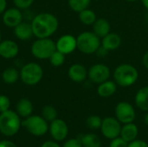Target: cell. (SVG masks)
I'll return each instance as SVG.
<instances>
[{"label": "cell", "mask_w": 148, "mask_h": 147, "mask_svg": "<svg viewBox=\"0 0 148 147\" xmlns=\"http://www.w3.org/2000/svg\"><path fill=\"white\" fill-rule=\"evenodd\" d=\"M6 8H7V0H0V15L3 13Z\"/></svg>", "instance_id": "obj_38"}, {"label": "cell", "mask_w": 148, "mask_h": 147, "mask_svg": "<svg viewBox=\"0 0 148 147\" xmlns=\"http://www.w3.org/2000/svg\"><path fill=\"white\" fill-rule=\"evenodd\" d=\"M101 131L105 138L108 139H114L121 135V122L116 118L106 117L102 120Z\"/></svg>", "instance_id": "obj_9"}, {"label": "cell", "mask_w": 148, "mask_h": 147, "mask_svg": "<svg viewBox=\"0 0 148 147\" xmlns=\"http://www.w3.org/2000/svg\"><path fill=\"white\" fill-rule=\"evenodd\" d=\"M41 147H61L55 141H46L44 142Z\"/></svg>", "instance_id": "obj_37"}, {"label": "cell", "mask_w": 148, "mask_h": 147, "mask_svg": "<svg viewBox=\"0 0 148 147\" xmlns=\"http://www.w3.org/2000/svg\"><path fill=\"white\" fill-rule=\"evenodd\" d=\"M49 62L53 67H61L63 65V63L65 62V55L62 54V52L56 50L51 56L49 57Z\"/></svg>", "instance_id": "obj_28"}, {"label": "cell", "mask_w": 148, "mask_h": 147, "mask_svg": "<svg viewBox=\"0 0 148 147\" xmlns=\"http://www.w3.org/2000/svg\"><path fill=\"white\" fill-rule=\"evenodd\" d=\"M43 77V69L36 62H28L20 70V79L27 86L38 84Z\"/></svg>", "instance_id": "obj_5"}, {"label": "cell", "mask_w": 148, "mask_h": 147, "mask_svg": "<svg viewBox=\"0 0 148 147\" xmlns=\"http://www.w3.org/2000/svg\"><path fill=\"white\" fill-rule=\"evenodd\" d=\"M15 7L21 10H28L35 2V0H12Z\"/></svg>", "instance_id": "obj_30"}, {"label": "cell", "mask_w": 148, "mask_h": 147, "mask_svg": "<svg viewBox=\"0 0 148 147\" xmlns=\"http://www.w3.org/2000/svg\"><path fill=\"white\" fill-rule=\"evenodd\" d=\"M140 1H141L143 6L146 8V10L148 11V0H140Z\"/></svg>", "instance_id": "obj_40"}, {"label": "cell", "mask_w": 148, "mask_h": 147, "mask_svg": "<svg viewBox=\"0 0 148 147\" xmlns=\"http://www.w3.org/2000/svg\"><path fill=\"white\" fill-rule=\"evenodd\" d=\"M42 117L49 122H51L57 119V111L56 109L51 105H46L43 107L42 110Z\"/></svg>", "instance_id": "obj_27"}, {"label": "cell", "mask_w": 148, "mask_h": 147, "mask_svg": "<svg viewBox=\"0 0 148 147\" xmlns=\"http://www.w3.org/2000/svg\"><path fill=\"white\" fill-rule=\"evenodd\" d=\"M146 22L147 23V24H148V11H147V15H146Z\"/></svg>", "instance_id": "obj_43"}, {"label": "cell", "mask_w": 148, "mask_h": 147, "mask_svg": "<svg viewBox=\"0 0 148 147\" xmlns=\"http://www.w3.org/2000/svg\"><path fill=\"white\" fill-rule=\"evenodd\" d=\"M91 0H68L69 8L75 12H81L82 10L88 9L90 5Z\"/></svg>", "instance_id": "obj_26"}, {"label": "cell", "mask_w": 148, "mask_h": 147, "mask_svg": "<svg viewBox=\"0 0 148 147\" xmlns=\"http://www.w3.org/2000/svg\"><path fill=\"white\" fill-rule=\"evenodd\" d=\"M139 78L137 68L129 63L119 65L114 71V81L117 86L128 88L136 83Z\"/></svg>", "instance_id": "obj_2"}, {"label": "cell", "mask_w": 148, "mask_h": 147, "mask_svg": "<svg viewBox=\"0 0 148 147\" xmlns=\"http://www.w3.org/2000/svg\"><path fill=\"white\" fill-rule=\"evenodd\" d=\"M15 36L21 41H27L30 39L33 36V29L31 26V23L23 21L16 27L13 28Z\"/></svg>", "instance_id": "obj_16"}, {"label": "cell", "mask_w": 148, "mask_h": 147, "mask_svg": "<svg viewBox=\"0 0 148 147\" xmlns=\"http://www.w3.org/2000/svg\"><path fill=\"white\" fill-rule=\"evenodd\" d=\"M127 2H129V3H134V2H136L138 0H126Z\"/></svg>", "instance_id": "obj_42"}, {"label": "cell", "mask_w": 148, "mask_h": 147, "mask_svg": "<svg viewBox=\"0 0 148 147\" xmlns=\"http://www.w3.org/2000/svg\"><path fill=\"white\" fill-rule=\"evenodd\" d=\"M23 125L29 133L35 136H42L49 130L48 121L42 116L41 117L39 115H30L27 117L23 122Z\"/></svg>", "instance_id": "obj_7"}, {"label": "cell", "mask_w": 148, "mask_h": 147, "mask_svg": "<svg viewBox=\"0 0 148 147\" xmlns=\"http://www.w3.org/2000/svg\"><path fill=\"white\" fill-rule=\"evenodd\" d=\"M10 101L8 96L0 94V113L10 109Z\"/></svg>", "instance_id": "obj_31"}, {"label": "cell", "mask_w": 148, "mask_h": 147, "mask_svg": "<svg viewBox=\"0 0 148 147\" xmlns=\"http://www.w3.org/2000/svg\"><path fill=\"white\" fill-rule=\"evenodd\" d=\"M56 50V42L50 38H37L31 45L30 52L32 55L39 60L49 59L51 55Z\"/></svg>", "instance_id": "obj_6"}, {"label": "cell", "mask_w": 148, "mask_h": 147, "mask_svg": "<svg viewBox=\"0 0 148 147\" xmlns=\"http://www.w3.org/2000/svg\"><path fill=\"white\" fill-rule=\"evenodd\" d=\"M111 75L110 68L102 63H96L90 67L88 70V78L95 84H101L109 80Z\"/></svg>", "instance_id": "obj_8"}, {"label": "cell", "mask_w": 148, "mask_h": 147, "mask_svg": "<svg viewBox=\"0 0 148 147\" xmlns=\"http://www.w3.org/2000/svg\"><path fill=\"white\" fill-rule=\"evenodd\" d=\"M21 121L17 113L7 110L0 113V132L5 136H13L20 129Z\"/></svg>", "instance_id": "obj_4"}, {"label": "cell", "mask_w": 148, "mask_h": 147, "mask_svg": "<svg viewBox=\"0 0 148 147\" xmlns=\"http://www.w3.org/2000/svg\"><path fill=\"white\" fill-rule=\"evenodd\" d=\"M2 41V34H1V31H0V42Z\"/></svg>", "instance_id": "obj_44"}, {"label": "cell", "mask_w": 148, "mask_h": 147, "mask_svg": "<svg viewBox=\"0 0 148 147\" xmlns=\"http://www.w3.org/2000/svg\"><path fill=\"white\" fill-rule=\"evenodd\" d=\"M32 112H33V104L29 99L23 98L18 101L16 104V113L19 116L27 118L32 114Z\"/></svg>", "instance_id": "obj_22"}, {"label": "cell", "mask_w": 148, "mask_h": 147, "mask_svg": "<svg viewBox=\"0 0 148 147\" xmlns=\"http://www.w3.org/2000/svg\"><path fill=\"white\" fill-rule=\"evenodd\" d=\"M0 147H17L15 143L10 140H2L0 141Z\"/></svg>", "instance_id": "obj_36"}, {"label": "cell", "mask_w": 148, "mask_h": 147, "mask_svg": "<svg viewBox=\"0 0 148 147\" xmlns=\"http://www.w3.org/2000/svg\"><path fill=\"white\" fill-rule=\"evenodd\" d=\"M68 75L74 82H83L88 78V69L81 63H75L69 67Z\"/></svg>", "instance_id": "obj_15"}, {"label": "cell", "mask_w": 148, "mask_h": 147, "mask_svg": "<svg viewBox=\"0 0 148 147\" xmlns=\"http://www.w3.org/2000/svg\"><path fill=\"white\" fill-rule=\"evenodd\" d=\"M62 147H83L79 139H71L66 141Z\"/></svg>", "instance_id": "obj_33"}, {"label": "cell", "mask_w": 148, "mask_h": 147, "mask_svg": "<svg viewBox=\"0 0 148 147\" xmlns=\"http://www.w3.org/2000/svg\"><path fill=\"white\" fill-rule=\"evenodd\" d=\"M81 142L83 147H101V141L95 133H88L81 138Z\"/></svg>", "instance_id": "obj_25"}, {"label": "cell", "mask_w": 148, "mask_h": 147, "mask_svg": "<svg viewBox=\"0 0 148 147\" xmlns=\"http://www.w3.org/2000/svg\"><path fill=\"white\" fill-rule=\"evenodd\" d=\"M127 147H148V144L141 139H134V141L128 143Z\"/></svg>", "instance_id": "obj_34"}, {"label": "cell", "mask_w": 148, "mask_h": 147, "mask_svg": "<svg viewBox=\"0 0 148 147\" xmlns=\"http://www.w3.org/2000/svg\"><path fill=\"white\" fill-rule=\"evenodd\" d=\"M144 122L147 126H148V113H147L144 116Z\"/></svg>", "instance_id": "obj_41"}, {"label": "cell", "mask_w": 148, "mask_h": 147, "mask_svg": "<svg viewBox=\"0 0 148 147\" xmlns=\"http://www.w3.org/2000/svg\"><path fill=\"white\" fill-rule=\"evenodd\" d=\"M56 50L62 52L65 55H69L73 53L75 49H77L76 37L69 34L63 35L56 42Z\"/></svg>", "instance_id": "obj_12"}, {"label": "cell", "mask_w": 148, "mask_h": 147, "mask_svg": "<svg viewBox=\"0 0 148 147\" xmlns=\"http://www.w3.org/2000/svg\"><path fill=\"white\" fill-rule=\"evenodd\" d=\"M117 90V84L114 81L108 80L101 84H98L97 94L100 97L108 98L115 94Z\"/></svg>", "instance_id": "obj_18"}, {"label": "cell", "mask_w": 148, "mask_h": 147, "mask_svg": "<svg viewBox=\"0 0 148 147\" xmlns=\"http://www.w3.org/2000/svg\"><path fill=\"white\" fill-rule=\"evenodd\" d=\"M93 26V32L98 36L101 39L110 33L111 26L109 22L106 18H97L96 21L94 23Z\"/></svg>", "instance_id": "obj_19"}, {"label": "cell", "mask_w": 148, "mask_h": 147, "mask_svg": "<svg viewBox=\"0 0 148 147\" xmlns=\"http://www.w3.org/2000/svg\"><path fill=\"white\" fill-rule=\"evenodd\" d=\"M128 143L124 140L121 137H117L114 139H111L109 147H127Z\"/></svg>", "instance_id": "obj_32"}, {"label": "cell", "mask_w": 148, "mask_h": 147, "mask_svg": "<svg viewBox=\"0 0 148 147\" xmlns=\"http://www.w3.org/2000/svg\"><path fill=\"white\" fill-rule=\"evenodd\" d=\"M20 78V72L13 67L5 68L2 73V80L4 83L11 85L16 83Z\"/></svg>", "instance_id": "obj_23"}, {"label": "cell", "mask_w": 148, "mask_h": 147, "mask_svg": "<svg viewBox=\"0 0 148 147\" xmlns=\"http://www.w3.org/2000/svg\"><path fill=\"white\" fill-rule=\"evenodd\" d=\"M34 36L36 38H48L53 36L58 27L57 17L49 12H42L36 15L31 20Z\"/></svg>", "instance_id": "obj_1"}, {"label": "cell", "mask_w": 148, "mask_h": 147, "mask_svg": "<svg viewBox=\"0 0 148 147\" xmlns=\"http://www.w3.org/2000/svg\"><path fill=\"white\" fill-rule=\"evenodd\" d=\"M101 122H102V119L101 117H99L98 115H90L89 117H88V119L86 120L87 126L90 129H93V130L101 128Z\"/></svg>", "instance_id": "obj_29"}, {"label": "cell", "mask_w": 148, "mask_h": 147, "mask_svg": "<svg viewBox=\"0 0 148 147\" xmlns=\"http://www.w3.org/2000/svg\"><path fill=\"white\" fill-rule=\"evenodd\" d=\"M138 133H139L138 126L132 122V123L124 124V126L121 127V137L127 143H130L134 139H136Z\"/></svg>", "instance_id": "obj_20"}, {"label": "cell", "mask_w": 148, "mask_h": 147, "mask_svg": "<svg viewBox=\"0 0 148 147\" xmlns=\"http://www.w3.org/2000/svg\"><path fill=\"white\" fill-rule=\"evenodd\" d=\"M96 19L97 17H96L95 12L88 8L79 12V20L84 25H87V26L93 25L94 23L96 21Z\"/></svg>", "instance_id": "obj_24"}, {"label": "cell", "mask_w": 148, "mask_h": 147, "mask_svg": "<svg viewBox=\"0 0 148 147\" xmlns=\"http://www.w3.org/2000/svg\"><path fill=\"white\" fill-rule=\"evenodd\" d=\"M115 116L121 123L127 124L134 122L136 117V113L134 107L130 103L121 101L118 103L115 107Z\"/></svg>", "instance_id": "obj_10"}, {"label": "cell", "mask_w": 148, "mask_h": 147, "mask_svg": "<svg viewBox=\"0 0 148 147\" xmlns=\"http://www.w3.org/2000/svg\"><path fill=\"white\" fill-rule=\"evenodd\" d=\"M142 64L148 70V51H147L142 56Z\"/></svg>", "instance_id": "obj_39"}, {"label": "cell", "mask_w": 148, "mask_h": 147, "mask_svg": "<svg viewBox=\"0 0 148 147\" xmlns=\"http://www.w3.org/2000/svg\"><path fill=\"white\" fill-rule=\"evenodd\" d=\"M19 46L13 40H3L0 42V56L3 59H12L17 56Z\"/></svg>", "instance_id": "obj_14"}, {"label": "cell", "mask_w": 148, "mask_h": 147, "mask_svg": "<svg viewBox=\"0 0 148 147\" xmlns=\"http://www.w3.org/2000/svg\"><path fill=\"white\" fill-rule=\"evenodd\" d=\"M121 45V37L117 33L110 32L103 38H101V46L107 50L114 51L118 49Z\"/></svg>", "instance_id": "obj_17"}, {"label": "cell", "mask_w": 148, "mask_h": 147, "mask_svg": "<svg viewBox=\"0 0 148 147\" xmlns=\"http://www.w3.org/2000/svg\"><path fill=\"white\" fill-rule=\"evenodd\" d=\"M109 53V51L108 50H107L104 47H102L101 45L99 47V49L96 50V52H95V54H96V55L99 57V58H104V57H106L107 55H108V54Z\"/></svg>", "instance_id": "obj_35"}, {"label": "cell", "mask_w": 148, "mask_h": 147, "mask_svg": "<svg viewBox=\"0 0 148 147\" xmlns=\"http://www.w3.org/2000/svg\"><path fill=\"white\" fill-rule=\"evenodd\" d=\"M134 102L136 107L141 111L148 112V86L139 89L135 94Z\"/></svg>", "instance_id": "obj_21"}, {"label": "cell", "mask_w": 148, "mask_h": 147, "mask_svg": "<svg viewBox=\"0 0 148 147\" xmlns=\"http://www.w3.org/2000/svg\"><path fill=\"white\" fill-rule=\"evenodd\" d=\"M77 49L85 55L95 54L96 50L101 45V38L93 31H84L76 37Z\"/></svg>", "instance_id": "obj_3"}, {"label": "cell", "mask_w": 148, "mask_h": 147, "mask_svg": "<svg viewBox=\"0 0 148 147\" xmlns=\"http://www.w3.org/2000/svg\"><path fill=\"white\" fill-rule=\"evenodd\" d=\"M49 132L52 138L56 141L64 140L69 133V127L67 123L61 119H56L51 121L49 126Z\"/></svg>", "instance_id": "obj_13"}, {"label": "cell", "mask_w": 148, "mask_h": 147, "mask_svg": "<svg viewBox=\"0 0 148 147\" xmlns=\"http://www.w3.org/2000/svg\"><path fill=\"white\" fill-rule=\"evenodd\" d=\"M2 15V21L3 24L9 28H14L23 21V14L22 10L16 7L6 9Z\"/></svg>", "instance_id": "obj_11"}]
</instances>
